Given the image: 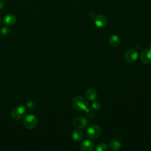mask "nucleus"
<instances>
[{"mask_svg":"<svg viewBox=\"0 0 151 151\" xmlns=\"http://www.w3.org/2000/svg\"><path fill=\"white\" fill-rule=\"evenodd\" d=\"M92 109L94 110L98 111L100 110L101 108V104L99 101H94L91 104Z\"/></svg>","mask_w":151,"mask_h":151,"instance_id":"nucleus-16","label":"nucleus"},{"mask_svg":"<svg viewBox=\"0 0 151 151\" xmlns=\"http://www.w3.org/2000/svg\"><path fill=\"white\" fill-rule=\"evenodd\" d=\"M73 107L77 111H84L88 107V104L87 100L81 96H76L71 100Z\"/></svg>","mask_w":151,"mask_h":151,"instance_id":"nucleus-1","label":"nucleus"},{"mask_svg":"<svg viewBox=\"0 0 151 151\" xmlns=\"http://www.w3.org/2000/svg\"><path fill=\"white\" fill-rule=\"evenodd\" d=\"M94 143L90 140H86L81 142L80 148L84 151H91L94 149Z\"/></svg>","mask_w":151,"mask_h":151,"instance_id":"nucleus-9","label":"nucleus"},{"mask_svg":"<svg viewBox=\"0 0 151 151\" xmlns=\"http://www.w3.org/2000/svg\"><path fill=\"white\" fill-rule=\"evenodd\" d=\"M101 129L98 125H91L89 126L86 130L87 137L91 139L98 138L101 135Z\"/></svg>","mask_w":151,"mask_h":151,"instance_id":"nucleus-2","label":"nucleus"},{"mask_svg":"<svg viewBox=\"0 0 151 151\" xmlns=\"http://www.w3.org/2000/svg\"><path fill=\"white\" fill-rule=\"evenodd\" d=\"M149 47H150V49L151 50V43L150 44V45H149Z\"/></svg>","mask_w":151,"mask_h":151,"instance_id":"nucleus-21","label":"nucleus"},{"mask_svg":"<svg viewBox=\"0 0 151 151\" xmlns=\"http://www.w3.org/2000/svg\"><path fill=\"white\" fill-rule=\"evenodd\" d=\"M27 113L26 108L22 105L14 107L11 111V117L15 120H19L23 118Z\"/></svg>","mask_w":151,"mask_h":151,"instance_id":"nucleus-3","label":"nucleus"},{"mask_svg":"<svg viewBox=\"0 0 151 151\" xmlns=\"http://www.w3.org/2000/svg\"><path fill=\"white\" fill-rule=\"evenodd\" d=\"M17 18L15 15L12 14H8L4 16L3 18V22L6 26H11L15 24Z\"/></svg>","mask_w":151,"mask_h":151,"instance_id":"nucleus-10","label":"nucleus"},{"mask_svg":"<svg viewBox=\"0 0 151 151\" xmlns=\"http://www.w3.org/2000/svg\"><path fill=\"white\" fill-rule=\"evenodd\" d=\"M86 111V115L89 118H93L95 115V111L93 109H86L85 110Z\"/></svg>","mask_w":151,"mask_h":151,"instance_id":"nucleus-17","label":"nucleus"},{"mask_svg":"<svg viewBox=\"0 0 151 151\" xmlns=\"http://www.w3.org/2000/svg\"><path fill=\"white\" fill-rule=\"evenodd\" d=\"M73 124L74 126L78 129H84L88 124V120L81 116L76 117L73 120Z\"/></svg>","mask_w":151,"mask_h":151,"instance_id":"nucleus-6","label":"nucleus"},{"mask_svg":"<svg viewBox=\"0 0 151 151\" xmlns=\"http://www.w3.org/2000/svg\"><path fill=\"white\" fill-rule=\"evenodd\" d=\"M86 97L90 101H94L97 97V92L94 88H89L86 91Z\"/></svg>","mask_w":151,"mask_h":151,"instance_id":"nucleus-11","label":"nucleus"},{"mask_svg":"<svg viewBox=\"0 0 151 151\" xmlns=\"http://www.w3.org/2000/svg\"><path fill=\"white\" fill-rule=\"evenodd\" d=\"M9 29L7 26H5L1 28V32L3 35H7L9 33Z\"/></svg>","mask_w":151,"mask_h":151,"instance_id":"nucleus-18","label":"nucleus"},{"mask_svg":"<svg viewBox=\"0 0 151 151\" xmlns=\"http://www.w3.org/2000/svg\"><path fill=\"white\" fill-rule=\"evenodd\" d=\"M27 106L29 109H34L35 107V104L32 101H28L27 103Z\"/></svg>","mask_w":151,"mask_h":151,"instance_id":"nucleus-19","label":"nucleus"},{"mask_svg":"<svg viewBox=\"0 0 151 151\" xmlns=\"http://www.w3.org/2000/svg\"><path fill=\"white\" fill-rule=\"evenodd\" d=\"M110 45L113 48H116L119 46L120 44V38L119 37L116 35H111L109 40Z\"/></svg>","mask_w":151,"mask_h":151,"instance_id":"nucleus-12","label":"nucleus"},{"mask_svg":"<svg viewBox=\"0 0 151 151\" xmlns=\"http://www.w3.org/2000/svg\"><path fill=\"white\" fill-rule=\"evenodd\" d=\"M110 147L113 150H118L121 147V143L119 139L116 138H113L110 142Z\"/></svg>","mask_w":151,"mask_h":151,"instance_id":"nucleus-13","label":"nucleus"},{"mask_svg":"<svg viewBox=\"0 0 151 151\" xmlns=\"http://www.w3.org/2000/svg\"><path fill=\"white\" fill-rule=\"evenodd\" d=\"M94 24L99 28H102L105 27L107 24V19L105 16L103 15H97L94 18Z\"/></svg>","mask_w":151,"mask_h":151,"instance_id":"nucleus-7","label":"nucleus"},{"mask_svg":"<svg viewBox=\"0 0 151 151\" xmlns=\"http://www.w3.org/2000/svg\"><path fill=\"white\" fill-rule=\"evenodd\" d=\"M84 137V133L83 132L79 130L78 129L77 130H75L72 133V138L77 142L81 141Z\"/></svg>","mask_w":151,"mask_h":151,"instance_id":"nucleus-14","label":"nucleus"},{"mask_svg":"<svg viewBox=\"0 0 151 151\" xmlns=\"http://www.w3.org/2000/svg\"><path fill=\"white\" fill-rule=\"evenodd\" d=\"M96 150H97V151H108L109 147L106 143H100L97 145V146L96 147Z\"/></svg>","mask_w":151,"mask_h":151,"instance_id":"nucleus-15","label":"nucleus"},{"mask_svg":"<svg viewBox=\"0 0 151 151\" xmlns=\"http://www.w3.org/2000/svg\"><path fill=\"white\" fill-rule=\"evenodd\" d=\"M138 57V52L134 48L127 50L124 54V59L127 63H133L135 61Z\"/></svg>","mask_w":151,"mask_h":151,"instance_id":"nucleus-5","label":"nucleus"},{"mask_svg":"<svg viewBox=\"0 0 151 151\" xmlns=\"http://www.w3.org/2000/svg\"><path fill=\"white\" fill-rule=\"evenodd\" d=\"M140 60L145 64H150L151 63V50L146 49L140 54Z\"/></svg>","mask_w":151,"mask_h":151,"instance_id":"nucleus-8","label":"nucleus"},{"mask_svg":"<svg viewBox=\"0 0 151 151\" xmlns=\"http://www.w3.org/2000/svg\"><path fill=\"white\" fill-rule=\"evenodd\" d=\"M1 19L0 18V25H1Z\"/></svg>","mask_w":151,"mask_h":151,"instance_id":"nucleus-22","label":"nucleus"},{"mask_svg":"<svg viewBox=\"0 0 151 151\" xmlns=\"http://www.w3.org/2000/svg\"><path fill=\"white\" fill-rule=\"evenodd\" d=\"M5 6V3L4 1L0 0V9H3Z\"/></svg>","mask_w":151,"mask_h":151,"instance_id":"nucleus-20","label":"nucleus"},{"mask_svg":"<svg viewBox=\"0 0 151 151\" xmlns=\"http://www.w3.org/2000/svg\"><path fill=\"white\" fill-rule=\"evenodd\" d=\"M37 124V119L33 114L27 115L24 120V125L28 129H34Z\"/></svg>","mask_w":151,"mask_h":151,"instance_id":"nucleus-4","label":"nucleus"}]
</instances>
